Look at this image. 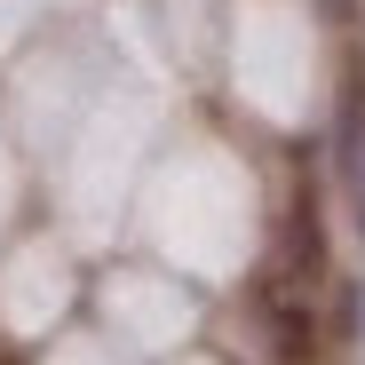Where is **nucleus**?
<instances>
[{
	"mask_svg": "<svg viewBox=\"0 0 365 365\" xmlns=\"http://www.w3.org/2000/svg\"><path fill=\"white\" fill-rule=\"evenodd\" d=\"M341 182L365 222V72H349V96H341Z\"/></svg>",
	"mask_w": 365,
	"mask_h": 365,
	"instance_id": "nucleus-1",
	"label": "nucleus"
},
{
	"mask_svg": "<svg viewBox=\"0 0 365 365\" xmlns=\"http://www.w3.org/2000/svg\"><path fill=\"white\" fill-rule=\"evenodd\" d=\"M294 270H302L294 286H318L326 278V230H318V199L310 191L294 199Z\"/></svg>",
	"mask_w": 365,
	"mask_h": 365,
	"instance_id": "nucleus-2",
	"label": "nucleus"
}]
</instances>
